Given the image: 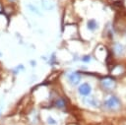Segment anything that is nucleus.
<instances>
[{"label": "nucleus", "mask_w": 126, "mask_h": 125, "mask_svg": "<svg viewBox=\"0 0 126 125\" xmlns=\"http://www.w3.org/2000/svg\"><path fill=\"white\" fill-rule=\"evenodd\" d=\"M103 104L104 106L107 108V109H110V110H116L120 107L121 105V102L119 100V98L115 95H109L105 98V100L103 101Z\"/></svg>", "instance_id": "nucleus-1"}, {"label": "nucleus", "mask_w": 126, "mask_h": 125, "mask_svg": "<svg viewBox=\"0 0 126 125\" xmlns=\"http://www.w3.org/2000/svg\"><path fill=\"white\" fill-rule=\"evenodd\" d=\"M100 84H101V86L104 89H106V90H112L115 87V80L112 79V78H109V77L103 78L100 81Z\"/></svg>", "instance_id": "nucleus-2"}, {"label": "nucleus", "mask_w": 126, "mask_h": 125, "mask_svg": "<svg viewBox=\"0 0 126 125\" xmlns=\"http://www.w3.org/2000/svg\"><path fill=\"white\" fill-rule=\"evenodd\" d=\"M78 91H79V93H80L81 95H83V96H88V95L91 94V92H92V88H91L90 84L84 83V84H82V85L79 87Z\"/></svg>", "instance_id": "nucleus-3"}, {"label": "nucleus", "mask_w": 126, "mask_h": 125, "mask_svg": "<svg viewBox=\"0 0 126 125\" xmlns=\"http://www.w3.org/2000/svg\"><path fill=\"white\" fill-rule=\"evenodd\" d=\"M68 81H69V83H70L71 85L76 86V85H78L79 82L81 81V76H80L78 73L73 72V73H71V74L68 76Z\"/></svg>", "instance_id": "nucleus-4"}, {"label": "nucleus", "mask_w": 126, "mask_h": 125, "mask_svg": "<svg viewBox=\"0 0 126 125\" xmlns=\"http://www.w3.org/2000/svg\"><path fill=\"white\" fill-rule=\"evenodd\" d=\"M113 50H114V53H115L116 55L121 56V55H123L124 52L126 51V48H125V46H124L122 43L116 42V43L114 44V46H113Z\"/></svg>", "instance_id": "nucleus-5"}, {"label": "nucleus", "mask_w": 126, "mask_h": 125, "mask_svg": "<svg viewBox=\"0 0 126 125\" xmlns=\"http://www.w3.org/2000/svg\"><path fill=\"white\" fill-rule=\"evenodd\" d=\"M87 27H88L89 30L94 31V30L97 29V23H96L95 20H90V21L88 22V24H87Z\"/></svg>", "instance_id": "nucleus-6"}, {"label": "nucleus", "mask_w": 126, "mask_h": 125, "mask_svg": "<svg viewBox=\"0 0 126 125\" xmlns=\"http://www.w3.org/2000/svg\"><path fill=\"white\" fill-rule=\"evenodd\" d=\"M85 101H86L88 104H90V105H92V106H94V107H96V106L98 105L97 100H96L95 98H93V97H91V98H87Z\"/></svg>", "instance_id": "nucleus-7"}, {"label": "nucleus", "mask_w": 126, "mask_h": 125, "mask_svg": "<svg viewBox=\"0 0 126 125\" xmlns=\"http://www.w3.org/2000/svg\"><path fill=\"white\" fill-rule=\"evenodd\" d=\"M42 5L45 7V9H52V4L49 3L48 0H42Z\"/></svg>", "instance_id": "nucleus-8"}, {"label": "nucleus", "mask_w": 126, "mask_h": 125, "mask_svg": "<svg viewBox=\"0 0 126 125\" xmlns=\"http://www.w3.org/2000/svg\"><path fill=\"white\" fill-rule=\"evenodd\" d=\"M48 122H49V123H52V124H55V123H56V121H55V120H52L51 117L48 118Z\"/></svg>", "instance_id": "nucleus-9"}, {"label": "nucleus", "mask_w": 126, "mask_h": 125, "mask_svg": "<svg viewBox=\"0 0 126 125\" xmlns=\"http://www.w3.org/2000/svg\"><path fill=\"white\" fill-rule=\"evenodd\" d=\"M83 60H84V61H89V60H90V57H84Z\"/></svg>", "instance_id": "nucleus-10"}]
</instances>
